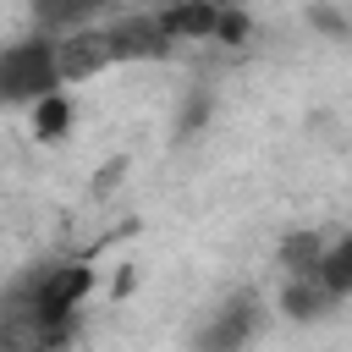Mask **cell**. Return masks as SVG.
<instances>
[{"label": "cell", "instance_id": "6da1fadb", "mask_svg": "<svg viewBox=\"0 0 352 352\" xmlns=\"http://www.w3.org/2000/svg\"><path fill=\"white\" fill-rule=\"evenodd\" d=\"M60 94L55 38H22L0 50V104H38Z\"/></svg>", "mask_w": 352, "mask_h": 352}, {"label": "cell", "instance_id": "9c48e42d", "mask_svg": "<svg viewBox=\"0 0 352 352\" xmlns=\"http://www.w3.org/2000/svg\"><path fill=\"white\" fill-rule=\"evenodd\" d=\"M66 121H72V104H66L60 94L38 99V138H60V132H66Z\"/></svg>", "mask_w": 352, "mask_h": 352}, {"label": "cell", "instance_id": "ba28073f", "mask_svg": "<svg viewBox=\"0 0 352 352\" xmlns=\"http://www.w3.org/2000/svg\"><path fill=\"white\" fill-rule=\"evenodd\" d=\"M319 253H324V242H319V236H308V231H297V236L280 248V258H286V270H292V275H308V270L319 264Z\"/></svg>", "mask_w": 352, "mask_h": 352}, {"label": "cell", "instance_id": "7a4b0ae2", "mask_svg": "<svg viewBox=\"0 0 352 352\" xmlns=\"http://www.w3.org/2000/svg\"><path fill=\"white\" fill-rule=\"evenodd\" d=\"M253 330H258V297H253V292H236V297H226V302L204 319L192 352H242V346L253 341Z\"/></svg>", "mask_w": 352, "mask_h": 352}, {"label": "cell", "instance_id": "52a82bcc", "mask_svg": "<svg viewBox=\"0 0 352 352\" xmlns=\"http://www.w3.org/2000/svg\"><path fill=\"white\" fill-rule=\"evenodd\" d=\"M99 6H104V0H33V16H38L44 28H72V33H77Z\"/></svg>", "mask_w": 352, "mask_h": 352}, {"label": "cell", "instance_id": "30bf717a", "mask_svg": "<svg viewBox=\"0 0 352 352\" xmlns=\"http://www.w3.org/2000/svg\"><path fill=\"white\" fill-rule=\"evenodd\" d=\"M204 6H220V11H226V6H236V0H204Z\"/></svg>", "mask_w": 352, "mask_h": 352}, {"label": "cell", "instance_id": "5b68a950", "mask_svg": "<svg viewBox=\"0 0 352 352\" xmlns=\"http://www.w3.org/2000/svg\"><path fill=\"white\" fill-rule=\"evenodd\" d=\"M341 297H330V286L308 270V275H292L286 280V314L292 319H314V314H324V308H336Z\"/></svg>", "mask_w": 352, "mask_h": 352}, {"label": "cell", "instance_id": "3957f363", "mask_svg": "<svg viewBox=\"0 0 352 352\" xmlns=\"http://www.w3.org/2000/svg\"><path fill=\"white\" fill-rule=\"evenodd\" d=\"M55 66H60V82H72V77H94V72H104V66H116V55H110V33L104 28H77L66 44H55Z\"/></svg>", "mask_w": 352, "mask_h": 352}, {"label": "cell", "instance_id": "277c9868", "mask_svg": "<svg viewBox=\"0 0 352 352\" xmlns=\"http://www.w3.org/2000/svg\"><path fill=\"white\" fill-rule=\"evenodd\" d=\"M104 33H110V55L116 60H160L170 50V33L160 28V16H132V22H116Z\"/></svg>", "mask_w": 352, "mask_h": 352}, {"label": "cell", "instance_id": "8992f818", "mask_svg": "<svg viewBox=\"0 0 352 352\" xmlns=\"http://www.w3.org/2000/svg\"><path fill=\"white\" fill-rule=\"evenodd\" d=\"M314 275L330 286V297H346V292H352V242L341 236L336 248H324L319 264H314Z\"/></svg>", "mask_w": 352, "mask_h": 352}]
</instances>
